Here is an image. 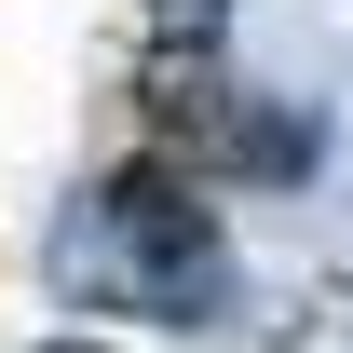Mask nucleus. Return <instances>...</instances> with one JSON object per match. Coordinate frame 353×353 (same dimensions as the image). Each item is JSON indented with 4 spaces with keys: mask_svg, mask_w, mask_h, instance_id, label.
<instances>
[{
    "mask_svg": "<svg viewBox=\"0 0 353 353\" xmlns=\"http://www.w3.org/2000/svg\"><path fill=\"white\" fill-rule=\"evenodd\" d=\"M163 28H218V0H163Z\"/></svg>",
    "mask_w": 353,
    "mask_h": 353,
    "instance_id": "nucleus-2",
    "label": "nucleus"
},
{
    "mask_svg": "<svg viewBox=\"0 0 353 353\" xmlns=\"http://www.w3.org/2000/svg\"><path fill=\"white\" fill-rule=\"evenodd\" d=\"M54 285L82 312H136V326H218L231 312V231L190 204V190H163V176H109L82 218L54 231Z\"/></svg>",
    "mask_w": 353,
    "mask_h": 353,
    "instance_id": "nucleus-1",
    "label": "nucleus"
},
{
    "mask_svg": "<svg viewBox=\"0 0 353 353\" xmlns=\"http://www.w3.org/2000/svg\"><path fill=\"white\" fill-rule=\"evenodd\" d=\"M41 353H95V340H41Z\"/></svg>",
    "mask_w": 353,
    "mask_h": 353,
    "instance_id": "nucleus-3",
    "label": "nucleus"
}]
</instances>
